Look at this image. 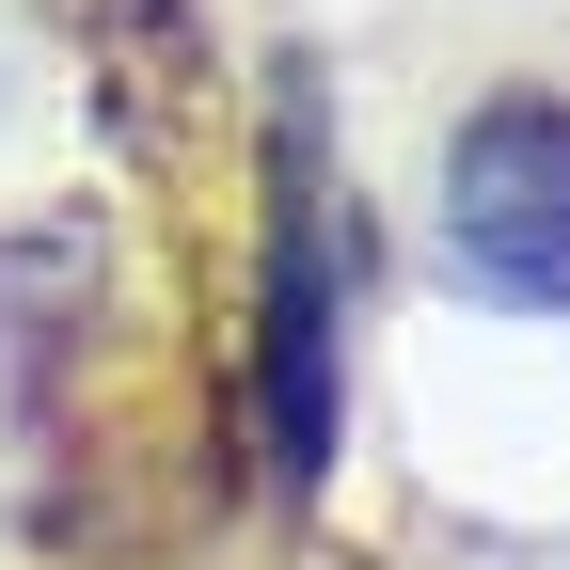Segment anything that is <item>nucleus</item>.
<instances>
[{
	"instance_id": "nucleus-1",
	"label": "nucleus",
	"mask_w": 570,
	"mask_h": 570,
	"mask_svg": "<svg viewBox=\"0 0 570 570\" xmlns=\"http://www.w3.org/2000/svg\"><path fill=\"white\" fill-rule=\"evenodd\" d=\"M444 238H460L475 302L570 317V111L554 96H491L444 142Z\"/></svg>"
},
{
	"instance_id": "nucleus-3",
	"label": "nucleus",
	"mask_w": 570,
	"mask_h": 570,
	"mask_svg": "<svg viewBox=\"0 0 570 570\" xmlns=\"http://www.w3.org/2000/svg\"><path fill=\"white\" fill-rule=\"evenodd\" d=\"M80 63H96V111L127 159H190V127H206V17L190 0H96Z\"/></svg>"
},
{
	"instance_id": "nucleus-2",
	"label": "nucleus",
	"mask_w": 570,
	"mask_h": 570,
	"mask_svg": "<svg viewBox=\"0 0 570 570\" xmlns=\"http://www.w3.org/2000/svg\"><path fill=\"white\" fill-rule=\"evenodd\" d=\"M285 159H269V460L285 491H317L333 460V223H317V80L269 96Z\"/></svg>"
}]
</instances>
